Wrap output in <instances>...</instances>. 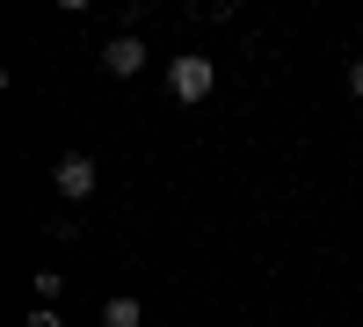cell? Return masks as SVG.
Instances as JSON below:
<instances>
[{
	"mask_svg": "<svg viewBox=\"0 0 363 327\" xmlns=\"http://www.w3.org/2000/svg\"><path fill=\"white\" fill-rule=\"evenodd\" d=\"M167 87H174V102H203L218 87V66L203 51H182V58H167Z\"/></svg>",
	"mask_w": 363,
	"mask_h": 327,
	"instance_id": "cell-1",
	"label": "cell"
},
{
	"mask_svg": "<svg viewBox=\"0 0 363 327\" xmlns=\"http://www.w3.org/2000/svg\"><path fill=\"white\" fill-rule=\"evenodd\" d=\"M95 182H102V167L87 160V153H66V160L51 167V189L66 196V204H87V196H95Z\"/></svg>",
	"mask_w": 363,
	"mask_h": 327,
	"instance_id": "cell-2",
	"label": "cell"
},
{
	"mask_svg": "<svg viewBox=\"0 0 363 327\" xmlns=\"http://www.w3.org/2000/svg\"><path fill=\"white\" fill-rule=\"evenodd\" d=\"M102 73H109V80L145 73V44H138V37H109V44H102Z\"/></svg>",
	"mask_w": 363,
	"mask_h": 327,
	"instance_id": "cell-3",
	"label": "cell"
},
{
	"mask_svg": "<svg viewBox=\"0 0 363 327\" xmlns=\"http://www.w3.org/2000/svg\"><path fill=\"white\" fill-rule=\"evenodd\" d=\"M138 320H145L138 299H109V306H102V327H138Z\"/></svg>",
	"mask_w": 363,
	"mask_h": 327,
	"instance_id": "cell-4",
	"label": "cell"
},
{
	"mask_svg": "<svg viewBox=\"0 0 363 327\" xmlns=\"http://www.w3.org/2000/svg\"><path fill=\"white\" fill-rule=\"evenodd\" d=\"M37 299L58 306V299H66V277H58V270H37Z\"/></svg>",
	"mask_w": 363,
	"mask_h": 327,
	"instance_id": "cell-5",
	"label": "cell"
},
{
	"mask_svg": "<svg viewBox=\"0 0 363 327\" xmlns=\"http://www.w3.org/2000/svg\"><path fill=\"white\" fill-rule=\"evenodd\" d=\"M22 327H66V320H58V313H51V306H44V299H37V313H29V320H22Z\"/></svg>",
	"mask_w": 363,
	"mask_h": 327,
	"instance_id": "cell-6",
	"label": "cell"
},
{
	"mask_svg": "<svg viewBox=\"0 0 363 327\" xmlns=\"http://www.w3.org/2000/svg\"><path fill=\"white\" fill-rule=\"evenodd\" d=\"M349 95H363V58H356V66H349Z\"/></svg>",
	"mask_w": 363,
	"mask_h": 327,
	"instance_id": "cell-7",
	"label": "cell"
},
{
	"mask_svg": "<svg viewBox=\"0 0 363 327\" xmlns=\"http://www.w3.org/2000/svg\"><path fill=\"white\" fill-rule=\"evenodd\" d=\"M58 8H66V15H87V8H95V0H58Z\"/></svg>",
	"mask_w": 363,
	"mask_h": 327,
	"instance_id": "cell-8",
	"label": "cell"
},
{
	"mask_svg": "<svg viewBox=\"0 0 363 327\" xmlns=\"http://www.w3.org/2000/svg\"><path fill=\"white\" fill-rule=\"evenodd\" d=\"M356 153H363V138H356Z\"/></svg>",
	"mask_w": 363,
	"mask_h": 327,
	"instance_id": "cell-9",
	"label": "cell"
}]
</instances>
